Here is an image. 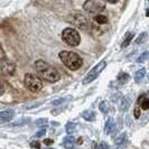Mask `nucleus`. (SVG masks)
Wrapping results in <instances>:
<instances>
[{
  "label": "nucleus",
  "mask_w": 149,
  "mask_h": 149,
  "mask_svg": "<svg viewBox=\"0 0 149 149\" xmlns=\"http://www.w3.org/2000/svg\"><path fill=\"white\" fill-rule=\"evenodd\" d=\"M138 103L140 104V108L143 110H148L149 109V97H147L146 95H142L139 97Z\"/></svg>",
  "instance_id": "11"
},
{
  "label": "nucleus",
  "mask_w": 149,
  "mask_h": 149,
  "mask_svg": "<svg viewBox=\"0 0 149 149\" xmlns=\"http://www.w3.org/2000/svg\"><path fill=\"white\" fill-rule=\"evenodd\" d=\"M47 122V119H38V120H36V122H35V125L36 126H42V125H45Z\"/></svg>",
  "instance_id": "25"
},
{
  "label": "nucleus",
  "mask_w": 149,
  "mask_h": 149,
  "mask_svg": "<svg viewBox=\"0 0 149 149\" xmlns=\"http://www.w3.org/2000/svg\"><path fill=\"white\" fill-rule=\"evenodd\" d=\"M84 10L91 15H97L105 9L104 3L100 0H86L83 5Z\"/></svg>",
  "instance_id": "5"
},
{
  "label": "nucleus",
  "mask_w": 149,
  "mask_h": 149,
  "mask_svg": "<svg viewBox=\"0 0 149 149\" xmlns=\"http://www.w3.org/2000/svg\"><path fill=\"white\" fill-rule=\"evenodd\" d=\"M145 75H146V70L145 68H140L139 71H137L136 74H134V81H136V83L141 82L142 79L145 77Z\"/></svg>",
  "instance_id": "13"
},
{
  "label": "nucleus",
  "mask_w": 149,
  "mask_h": 149,
  "mask_svg": "<svg viewBox=\"0 0 149 149\" xmlns=\"http://www.w3.org/2000/svg\"><path fill=\"white\" fill-rule=\"evenodd\" d=\"M7 60V56H6V53L3 51V48H2V46L0 44V63H2L3 61Z\"/></svg>",
  "instance_id": "22"
},
{
  "label": "nucleus",
  "mask_w": 149,
  "mask_h": 149,
  "mask_svg": "<svg viewBox=\"0 0 149 149\" xmlns=\"http://www.w3.org/2000/svg\"><path fill=\"white\" fill-rule=\"evenodd\" d=\"M146 38H147V34H146V33H142L141 36H139V37L137 38L136 43H137V44H142V42H143Z\"/></svg>",
  "instance_id": "23"
},
{
  "label": "nucleus",
  "mask_w": 149,
  "mask_h": 149,
  "mask_svg": "<svg viewBox=\"0 0 149 149\" xmlns=\"http://www.w3.org/2000/svg\"><path fill=\"white\" fill-rule=\"evenodd\" d=\"M95 22H97L99 25H105V24H108V17L104 15H102V14H97V16H95Z\"/></svg>",
  "instance_id": "15"
},
{
  "label": "nucleus",
  "mask_w": 149,
  "mask_h": 149,
  "mask_svg": "<svg viewBox=\"0 0 149 149\" xmlns=\"http://www.w3.org/2000/svg\"><path fill=\"white\" fill-rule=\"evenodd\" d=\"M14 116H15L14 110H5V111L0 112V123L9 122L14 118Z\"/></svg>",
  "instance_id": "9"
},
{
  "label": "nucleus",
  "mask_w": 149,
  "mask_h": 149,
  "mask_svg": "<svg viewBox=\"0 0 149 149\" xmlns=\"http://www.w3.org/2000/svg\"><path fill=\"white\" fill-rule=\"evenodd\" d=\"M1 70H2V72H3L5 74L13 75L14 73H15L16 66H15V64H14V63H11V62H8V61L6 60V61H3V62H2Z\"/></svg>",
  "instance_id": "8"
},
{
  "label": "nucleus",
  "mask_w": 149,
  "mask_h": 149,
  "mask_svg": "<svg viewBox=\"0 0 149 149\" xmlns=\"http://www.w3.org/2000/svg\"><path fill=\"white\" fill-rule=\"evenodd\" d=\"M3 92H5V88H3L2 83L0 82V95H2V94H3Z\"/></svg>",
  "instance_id": "30"
},
{
  "label": "nucleus",
  "mask_w": 149,
  "mask_h": 149,
  "mask_svg": "<svg viewBox=\"0 0 149 149\" xmlns=\"http://www.w3.org/2000/svg\"><path fill=\"white\" fill-rule=\"evenodd\" d=\"M63 145L65 148H73L75 145V138L72 136H67L63 139Z\"/></svg>",
  "instance_id": "10"
},
{
  "label": "nucleus",
  "mask_w": 149,
  "mask_h": 149,
  "mask_svg": "<svg viewBox=\"0 0 149 149\" xmlns=\"http://www.w3.org/2000/svg\"><path fill=\"white\" fill-rule=\"evenodd\" d=\"M147 58H149V52H145V53H142L141 55L138 57V63H141V62H145V61L147 60Z\"/></svg>",
  "instance_id": "20"
},
{
  "label": "nucleus",
  "mask_w": 149,
  "mask_h": 149,
  "mask_svg": "<svg viewBox=\"0 0 149 149\" xmlns=\"http://www.w3.org/2000/svg\"><path fill=\"white\" fill-rule=\"evenodd\" d=\"M126 141H127V134H122L116 139V145H117L118 148H122L126 145Z\"/></svg>",
  "instance_id": "12"
},
{
  "label": "nucleus",
  "mask_w": 149,
  "mask_h": 149,
  "mask_svg": "<svg viewBox=\"0 0 149 149\" xmlns=\"http://www.w3.org/2000/svg\"><path fill=\"white\" fill-rule=\"evenodd\" d=\"M99 108H100V111L103 112V113H108V111H109V105H108V103L105 101L101 102L100 105H99Z\"/></svg>",
  "instance_id": "19"
},
{
  "label": "nucleus",
  "mask_w": 149,
  "mask_h": 149,
  "mask_svg": "<svg viewBox=\"0 0 149 149\" xmlns=\"http://www.w3.org/2000/svg\"><path fill=\"white\" fill-rule=\"evenodd\" d=\"M113 129H114V121H113V119H108L104 126V132L107 134H111L113 131Z\"/></svg>",
  "instance_id": "14"
},
{
  "label": "nucleus",
  "mask_w": 149,
  "mask_h": 149,
  "mask_svg": "<svg viewBox=\"0 0 149 149\" xmlns=\"http://www.w3.org/2000/svg\"><path fill=\"white\" fill-rule=\"evenodd\" d=\"M107 2H109V3H117L119 0H105Z\"/></svg>",
  "instance_id": "32"
},
{
  "label": "nucleus",
  "mask_w": 149,
  "mask_h": 149,
  "mask_svg": "<svg viewBox=\"0 0 149 149\" xmlns=\"http://www.w3.org/2000/svg\"><path fill=\"white\" fill-rule=\"evenodd\" d=\"M65 100H66V99H64V97H63V99H58V100H55V101H54V102H53V104H54V105H58V104H62V103H63V102H64V101H65Z\"/></svg>",
  "instance_id": "27"
},
{
  "label": "nucleus",
  "mask_w": 149,
  "mask_h": 149,
  "mask_svg": "<svg viewBox=\"0 0 149 149\" xmlns=\"http://www.w3.org/2000/svg\"><path fill=\"white\" fill-rule=\"evenodd\" d=\"M134 33H127V35H126V37L125 39L122 40V44H121V47H127L128 45L131 43V40H132V38H134Z\"/></svg>",
  "instance_id": "16"
},
{
  "label": "nucleus",
  "mask_w": 149,
  "mask_h": 149,
  "mask_svg": "<svg viewBox=\"0 0 149 149\" xmlns=\"http://www.w3.org/2000/svg\"><path fill=\"white\" fill-rule=\"evenodd\" d=\"M35 68L37 71V73L43 79L51 83H55L60 80V74L56 71V68L52 65H49L48 63H46L44 61L38 60L35 63Z\"/></svg>",
  "instance_id": "1"
},
{
  "label": "nucleus",
  "mask_w": 149,
  "mask_h": 149,
  "mask_svg": "<svg viewBox=\"0 0 149 149\" xmlns=\"http://www.w3.org/2000/svg\"><path fill=\"white\" fill-rule=\"evenodd\" d=\"M65 128H66L67 134H72L75 131V129H76V125H75V123H73V122H68Z\"/></svg>",
  "instance_id": "18"
},
{
  "label": "nucleus",
  "mask_w": 149,
  "mask_h": 149,
  "mask_svg": "<svg viewBox=\"0 0 149 149\" xmlns=\"http://www.w3.org/2000/svg\"><path fill=\"white\" fill-rule=\"evenodd\" d=\"M134 118H139L140 117V105H138V107H136V109H134Z\"/></svg>",
  "instance_id": "24"
},
{
  "label": "nucleus",
  "mask_w": 149,
  "mask_h": 149,
  "mask_svg": "<svg viewBox=\"0 0 149 149\" xmlns=\"http://www.w3.org/2000/svg\"><path fill=\"white\" fill-rule=\"evenodd\" d=\"M58 56H60V60L63 62V64L72 71H76L82 66V58L76 53L70 52V51H62Z\"/></svg>",
  "instance_id": "2"
},
{
  "label": "nucleus",
  "mask_w": 149,
  "mask_h": 149,
  "mask_svg": "<svg viewBox=\"0 0 149 149\" xmlns=\"http://www.w3.org/2000/svg\"><path fill=\"white\" fill-rule=\"evenodd\" d=\"M44 143L46 145V146H49V145H52V143H53V140H52V139H45Z\"/></svg>",
  "instance_id": "29"
},
{
  "label": "nucleus",
  "mask_w": 149,
  "mask_h": 149,
  "mask_svg": "<svg viewBox=\"0 0 149 149\" xmlns=\"http://www.w3.org/2000/svg\"><path fill=\"white\" fill-rule=\"evenodd\" d=\"M30 147H31V148L39 149L40 148V143H39L38 141H33V142H30Z\"/></svg>",
  "instance_id": "26"
},
{
  "label": "nucleus",
  "mask_w": 149,
  "mask_h": 149,
  "mask_svg": "<svg viewBox=\"0 0 149 149\" xmlns=\"http://www.w3.org/2000/svg\"><path fill=\"white\" fill-rule=\"evenodd\" d=\"M62 39L65 44L70 45V46H77L81 42V36L77 33V30L74 28H70L67 27L62 31Z\"/></svg>",
  "instance_id": "3"
},
{
  "label": "nucleus",
  "mask_w": 149,
  "mask_h": 149,
  "mask_svg": "<svg viewBox=\"0 0 149 149\" xmlns=\"http://www.w3.org/2000/svg\"><path fill=\"white\" fill-rule=\"evenodd\" d=\"M70 22H72L74 26H76L77 28H81V29H86L90 25L86 16H84L82 13H74L71 16Z\"/></svg>",
  "instance_id": "7"
},
{
  "label": "nucleus",
  "mask_w": 149,
  "mask_h": 149,
  "mask_svg": "<svg viewBox=\"0 0 149 149\" xmlns=\"http://www.w3.org/2000/svg\"><path fill=\"white\" fill-rule=\"evenodd\" d=\"M82 117L86 120V121H94V120H95V112L85 111V112H83Z\"/></svg>",
  "instance_id": "17"
},
{
  "label": "nucleus",
  "mask_w": 149,
  "mask_h": 149,
  "mask_svg": "<svg viewBox=\"0 0 149 149\" xmlns=\"http://www.w3.org/2000/svg\"><path fill=\"white\" fill-rule=\"evenodd\" d=\"M148 2H149V0H148Z\"/></svg>",
  "instance_id": "33"
},
{
  "label": "nucleus",
  "mask_w": 149,
  "mask_h": 149,
  "mask_svg": "<svg viewBox=\"0 0 149 149\" xmlns=\"http://www.w3.org/2000/svg\"><path fill=\"white\" fill-rule=\"evenodd\" d=\"M105 66H107V62L105 61H101L99 64H97L88 74L85 75V77L83 80V84H89V83L93 82L95 79L99 77V75L102 73V71L105 68Z\"/></svg>",
  "instance_id": "6"
},
{
  "label": "nucleus",
  "mask_w": 149,
  "mask_h": 149,
  "mask_svg": "<svg viewBox=\"0 0 149 149\" xmlns=\"http://www.w3.org/2000/svg\"><path fill=\"white\" fill-rule=\"evenodd\" d=\"M99 147H100V148H109V146H108L107 143H104V142H103V143H101Z\"/></svg>",
  "instance_id": "31"
},
{
  "label": "nucleus",
  "mask_w": 149,
  "mask_h": 149,
  "mask_svg": "<svg viewBox=\"0 0 149 149\" xmlns=\"http://www.w3.org/2000/svg\"><path fill=\"white\" fill-rule=\"evenodd\" d=\"M24 81H25L26 88L29 90V91H31V92H34V93L40 91L42 88H43L42 80L38 76L31 74V73H27V74L25 75V80Z\"/></svg>",
  "instance_id": "4"
},
{
  "label": "nucleus",
  "mask_w": 149,
  "mask_h": 149,
  "mask_svg": "<svg viewBox=\"0 0 149 149\" xmlns=\"http://www.w3.org/2000/svg\"><path fill=\"white\" fill-rule=\"evenodd\" d=\"M45 134H46V130L42 129V130H39L37 134H36V137H43V136H45Z\"/></svg>",
  "instance_id": "28"
},
{
  "label": "nucleus",
  "mask_w": 149,
  "mask_h": 149,
  "mask_svg": "<svg viewBox=\"0 0 149 149\" xmlns=\"http://www.w3.org/2000/svg\"><path fill=\"white\" fill-rule=\"evenodd\" d=\"M128 79H129V75H128L127 73H121V74L118 76V81H119L120 83H125Z\"/></svg>",
  "instance_id": "21"
}]
</instances>
